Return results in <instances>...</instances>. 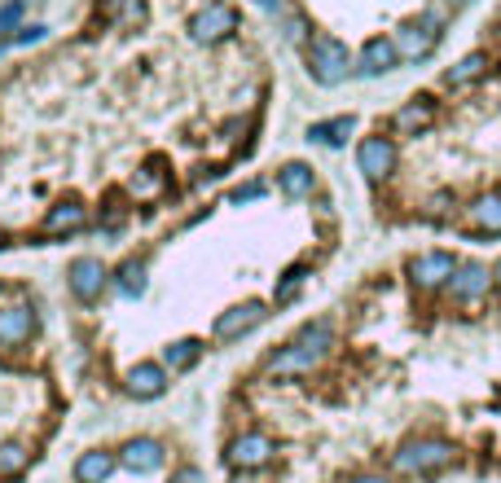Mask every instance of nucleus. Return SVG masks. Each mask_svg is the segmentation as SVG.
I'll use <instances>...</instances> for the list:
<instances>
[{
	"label": "nucleus",
	"instance_id": "f257e3e1",
	"mask_svg": "<svg viewBox=\"0 0 501 483\" xmlns=\"http://www.w3.org/2000/svg\"><path fill=\"white\" fill-rule=\"evenodd\" d=\"M330 343H335V326H330V321H308L277 356H268L264 369L277 373V378H286V373H308L312 364L330 352Z\"/></svg>",
	"mask_w": 501,
	"mask_h": 483
},
{
	"label": "nucleus",
	"instance_id": "f03ea898",
	"mask_svg": "<svg viewBox=\"0 0 501 483\" xmlns=\"http://www.w3.org/2000/svg\"><path fill=\"white\" fill-rule=\"evenodd\" d=\"M352 71H357V66H352V53H348L343 40H335V35H312V44H308V75H312L321 88L343 84Z\"/></svg>",
	"mask_w": 501,
	"mask_h": 483
},
{
	"label": "nucleus",
	"instance_id": "7ed1b4c3",
	"mask_svg": "<svg viewBox=\"0 0 501 483\" xmlns=\"http://www.w3.org/2000/svg\"><path fill=\"white\" fill-rule=\"evenodd\" d=\"M458 462V448L449 440H409L400 444V453L391 457V466L400 475H431V471H444Z\"/></svg>",
	"mask_w": 501,
	"mask_h": 483
},
{
	"label": "nucleus",
	"instance_id": "20e7f679",
	"mask_svg": "<svg viewBox=\"0 0 501 483\" xmlns=\"http://www.w3.org/2000/svg\"><path fill=\"white\" fill-rule=\"evenodd\" d=\"M435 44H440V18H435V9H427L418 22H405V27L396 31V53H400V62H422V58L435 53Z\"/></svg>",
	"mask_w": 501,
	"mask_h": 483
},
{
	"label": "nucleus",
	"instance_id": "39448f33",
	"mask_svg": "<svg viewBox=\"0 0 501 483\" xmlns=\"http://www.w3.org/2000/svg\"><path fill=\"white\" fill-rule=\"evenodd\" d=\"M234 31H238V9L225 4V0H216V4H207V9H198V13L189 18V35H194L198 44H220V40H229Z\"/></svg>",
	"mask_w": 501,
	"mask_h": 483
},
{
	"label": "nucleus",
	"instance_id": "423d86ee",
	"mask_svg": "<svg viewBox=\"0 0 501 483\" xmlns=\"http://www.w3.org/2000/svg\"><path fill=\"white\" fill-rule=\"evenodd\" d=\"M106 281H111V272H106V264H102V259H93V255H80V259L66 268V286H71V295H75L80 303L102 299Z\"/></svg>",
	"mask_w": 501,
	"mask_h": 483
},
{
	"label": "nucleus",
	"instance_id": "0eeeda50",
	"mask_svg": "<svg viewBox=\"0 0 501 483\" xmlns=\"http://www.w3.org/2000/svg\"><path fill=\"white\" fill-rule=\"evenodd\" d=\"M453 272H458V259H453L449 250H422V255L409 259V277H413V286H422V290L449 286Z\"/></svg>",
	"mask_w": 501,
	"mask_h": 483
},
{
	"label": "nucleus",
	"instance_id": "6e6552de",
	"mask_svg": "<svg viewBox=\"0 0 501 483\" xmlns=\"http://www.w3.org/2000/svg\"><path fill=\"white\" fill-rule=\"evenodd\" d=\"M268 317V303H259V299H247V303H238V308H229V312H220L216 317V339H225V343H234V339H243L250 334L259 321Z\"/></svg>",
	"mask_w": 501,
	"mask_h": 483
},
{
	"label": "nucleus",
	"instance_id": "1a4fd4ad",
	"mask_svg": "<svg viewBox=\"0 0 501 483\" xmlns=\"http://www.w3.org/2000/svg\"><path fill=\"white\" fill-rule=\"evenodd\" d=\"M273 453H277V448H273V440H268V435L247 431V435H238V440L229 444V453H225V457H229V466H234V471H259V466H268V462H273Z\"/></svg>",
	"mask_w": 501,
	"mask_h": 483
},
{
	"label": "nucleus",
	"instance_id": "9d476101",
	"mask_svg": "<svg viewBox=\"0 0 501 483\" xmlns=\"http://www.w3.org/2000/svg\"><path fill=\"white\" fill-rule=\"evenodd\" d=\"M357 167L366 172V180H387L396 172V145L391 136H366L357 150Z\"/></svg>",
	"mask_w": 501,
	"mask_h": 483
},
{
	"label": "nucleus",
	"instance_id": "9b49d317",
	"mask_svg": "<svg viewBox=\"0 0 501 483\" xmlns=\"http://www.w3.org/2000/svg\"><path fill=\"white\" fill-rule=\"evenodd\" d=\"M163 444L158 440H150V435H136V440H127L124 448H119V466L132 471V475H154L158 466H163Z\"/></svg>",
	"mask_w": 501,
	"mask_h": 483
},
{
	"label": "nucleus",
	"instance_id": "f8f14e48",
	"mask_svg": "<svg viewBox=\"0 0 501 483\" xmlns=\"http://www.w3.org/2000/svg\"><path fill=\"white\" fill-rule=\"evenodd\" d=\"M497 277L484 268V264H462L453 277H449V290H453V299L458 303H475V299H484L489 295V286H493Z\"/></svg>",
	"mask_w": 501,
	"mask_h": 483
},
{
	"label": "nucleus",
	"instance_id": "ddd939ff",
	"mask_svg": "<svg viewBox=\"0 0 501 483\" xmlns=\"http://www.w3.org/2000/svg\"><path fill=\"white\" fill-rule=\"evenodd\" d=\"M396 62H400V53H396V40H387V35H374L366 49H361V58H357V75H366V80H378V75H387V71H396Z\"/></svg>",
	"mask_w": 501,
	"mask_h": 483
},
{
	"label": "nucleus",
	"instance_id": "4468645a",
	"mask_svg": "<svg viewBox=\"0 0 501 483\" xmlns=\"http://www.w3.org/2000/svg\"><path fill=\"white\" fill-rule=\"evenodd\" d=\"M167 391V369L154 361H141L127 369V395H136V400H158Z\"/></svg>",
	"mask_w": 501,
	"mask_h": 483
},
{
	"label": "nucleus",
	"instance_id": "2eb2a0df",
	"mask_svg": "<svg viewBox=\"0 0 501 483\" xmlns=\"http://www.w3.org/2000/svg\"><path fill=\"white\" fill-rule=\"evenodd\" d=\"M431 123H435V102H431V97H413V102H405V106L396 111L391 127H396L400 136H418V132H427Z\"/></svg>",
	"mask_w": 501,
	"mask_h": 483
},
{
	"label": "nucleus",
	"instance_id": "dca6fc26",
	"mask_svg": "<svg viewBox=\"0 0 501 483\" xmlns=\"http://www.w3.org/2000/svg\"><path fill=\"white\" fill-rule=\"evenodd\" d=\"M35 334V312L31 308H4L0 312V348H18Z\"/></svg>",
	"mask_w": 501,
	"mask_h": 483
},
{
	"label": "nucleus",
	"instance_id": "f3484780",
	"mask_svg": "<svg viewBox=\"0 0 501 483\" xmlns=\"http://www.w3.org/2000/svg\"><path fill=\"white\" fill-rule=\"evenodd\" d=\"M115 466H119V457H115V453L93 448V453H84V457L75 462V483H106L111 475H115Z\"/></svg>",
	"mask_w": 501,
	"mask_h": 483
},
{
	"label": "nucleus",
	"instance_id": "a211bd4d",
	"mask_svg": "<svg viewBox=\"0 0 501 483\" xmlns=\"http://www.w3.org/2000/svg\"><path fill=\"white\" fill-rule=\"evenodd\" d=\"M84 220H89V216H84L80 203H58V207L44 216V234H49V238H58V234H80Z\"/></svg>",
	"mask_w": 501,
	"mask_h": 483
},
{
	"label": "nucleus",
	"instance_id": "6ab92c4d",
	"mask_svg": "<svg viewBox=\"0 0 501 483\" xmlns=\"http://www.w3.org/2000/svg\"><path fill=\"white\" fill-rule=\"evenodd\" d=\"M277 185H281V194H286V198H308V194H312V185H317V176H312V167H308V163H286V167L277 172Z\"/></svg>",
	"mask_w": 501,
	"mask_h": 483
},
{
	"label": "nucleus",
	"instance_id": "aec40b11",
	"mask_svg": "<svg viewBox=\"0 0 501 483\" xmlns=\"http://www.w3.org/2000/svg\"><path fill=\"white\" fill-rule=\"evenodd\" d=\"M352 127H357V119H352V115H339V119L312 123V127H308V141H317V145H343V141L352 136Z\"/></svg>",
	"mask_w": 501,
	"mask_h": 483
},
{
	"label": "nucleus",
	"instance_id": "412c9836",
	"mask_svg": "<svg viewBox=\"0 0 501 483\" xmlns=\"http://www.w3.org/2000/svg\"><path fill=\"white\" fill-rule=\"evenodd\" d=\"M115 290H119L124 299H141V295H145V264H141V259H124V264H119Z\"/></svg>",
	"mask_w": 501,
	"mask_h": 483
},
{
	"label": "nucleus",
	"instance_id": "4be33fe9",
	"mask_svg": "<svg viewBox=\"0 0 501 483\" xmlns=\"http://www.w3.org/2000/svg\"><path fill=\"white\" fill-rule=\"evenodd\" d=\"M471 220L480 234H501V194H484L480 203H471Z\"/></svg>",
	"mask_w": 501,
	"mask_h": 483
},
{
	"label": "nucleus",
	"instance_id": "5701e85b",
	"mask_svg": "<svg viewBox=\"0 0 501 483\" xmlns=\"http://www.w3.org/2000/svg\"><path fill=\"white\" fill-rule=\"evenodd\" d=\"M484 66H489V58H484V53H466L458 66H449V71H444V84H449V88H462V84L480 80V75H484Z\"/></svg>",
	"mask_w": 501,
	"mask_h": 483
},
{
	"label": "nucleus",
	"instance_id": "b1692460",
	"mask_svg": "<svg viewBox=\"0 0 501 483\" xmlns=\"http://www.w3.org/2000/svg\"><path fill=\"white\" fill-rule=\"evenodd\" d=\"M198 356H203V343H198V339H176V343L163 352V361H167V369H172V373H181V369L198 364Z\"/></svg>",
	"mask_w": 501,
	"mask_h": 483
},
{
	"label": "nucleus",
	"instance_id": "393cba45",
	"mask_svg": "<svg viewBox=\"0 0 501 483\" xmlns=\"http://www.w3.org/2000/svg\"><path fill=\"white\" fill-rule=\"evenodd\" d=\"M27 462H31V453H27V444H18V440H9V444H0V479H9V475H18V471H27Z\"/></svg>",
	"mask_w": 501,
	"mask_h": 483
},
{
	"label": "nucleus",
	"instance_id": "a878e982",
	"mask_svg": "<svg viewBox=\"0 0 501 483\" xmlns=\"http://www.w3.org/2000/svg\"><path fill=\"white\" fill-rule=\"evenodd\" d=\"M299 286H304V268H290V272L281 277V286H277V303H290V299L299 295Z\"/></svg>",
	"mask_w": 501,
	"mask_h": 483
},
{
	"label": "nucleus",
	"instance_id": "bb28decb",
	"mask_svg": "<svg viewBox=\"0 0 501 483\" xmlns=\"http://www.w3.org/2000/svg\"><path fill=\"white\" fill-rule=\"evenodd\" d=\"M255 198H264V185H259V180H250V185H243V189H234V194H229V203H234V207L255 203Z\"/></svg>",
	"mask_w": 501,
	"mask_h": 483
},
{
	"label": "nucleus",
	"instance_id": "cd10ccee",
	"mask_svg": "<svg viewBox=\"0 0 501 483\" xmlns=\"http://www.w3.org/2000/svg\"><path fill=\"white\" fill-rule=\"evenodd\" d=\"M44 31H49V27L31 22V27H18V35H13V40H18V44H40V40H44Z\"/></svg>",
	"mask_w": 501,
	"mask_h": 483
},
{
	"label": "nucleus",
	"instance_id": "c85d7f7f",
	"mask_svg": "<svg viewBox=\"0 0 501 483\" xmlns=\"http://www.w3.org/2000/svg\"><path fill=\"white\" fill-rule=\"evenodd\" d=\"M172 483H207V479H203V471H198V466H181V471L172 475Z\"/></svg>",
	"mask_w": 501,
	"mask_h": 483
},
{
	"label": "nucleus",
	"instance_id": "c756f323",
	"mask_svg": "<svg viewBox=\"0 0 501 483\" xmlns=\"http://www.w3.org/2000/svg\"><path fill=\"white\" fill-rule=\"evenodd\" d=\"M18 9H22V0H13V4H4V9H0V31H9V27L18 22Z\"/></svg>",
	"mask_w": 501,
	"mask_h": 483
},
{
	"label": "nucleus",
	"instance_id": "7c9ffc66",
	"mask_svg": "<svg viewBox=\"0 0 501 483\" xmlns=\"http://www.w3.org/2000/svg\"><path fill=\"white\" fill-rule=\"evenodd\" d=\"M286 35H290V40H304V35H308V31H304V18H290V22H286Z\"/></svg>",
	"mask_w": 501,
	"mask_h": 483
},
{
	"label": "nucleus",
	"instance_id": "2f4dec72",
	"mask_svg": "<svg viewBox=\"0 0 501 483\" xmlns=\"http://www.w3.org/2000/svg\"><path fill=\"white\" fill-rule=\"evenodd\" d=\"M255 4H259V9H268V13H277V9H281V0H255Z\"/></svg>",
	"mask_w": 501,
	"mask_h": 483
},
{
	"label": "nucleus",
	"instance_id": "473e14b6",
	"mask_svg": "<svg viewBox=\"0 0 501 483\" xmlns=\"http://www.w3.org/2000/svg\"><path fill=\"white\" fill-rule=\"evenodd\" d=\"M352 483H387L382 475H361V479H352Z\"/></svg>",
	"mask_w": 501,
	"mask_h": 483
},
{
	"label": "nucleus",
	"instance_id": "72a5a7b5",
	"mask_svg": "<svg viewBox=\"0 0 501 483\" xmlns=\"http://www.w3.org/2000/svg\"><path fill=\"white\" fill-rule=\"evenodd\" d=\"M493 277H497V286H501V259H497V268H493Z\"/></svg>",
	"mask_w": 501,
	"mask_h": 483
},
{
	"label": "nucleus",
	"instance_id": "f704fd0d",
	"mask_svg": "<svg viewBox=\"0 0 501 483\" xmlns=\"http://www.w3.org/2000/svg\"><path fill=\"white\" fill-rule=\"evenodd\" d=\"M22 4H35V0H22Z\"/></svg>",
	"mask_w": 501,
	"mask_h": 483
},
{
	"label": "nucleus",
	"instance_id": "c9c22d12",
	"mask_svg": "<svg viewBox=\"0 0 501 483\" xmlns=\"http://www.w3.org/2000/svg\"><path fill=\"white\" fill-rule=\"evenodd\" d=\"M0 49H4V44H0Z\"/></svg>",
	"mask_w": 501,
	"mask_h": 483
}]
</instances>
